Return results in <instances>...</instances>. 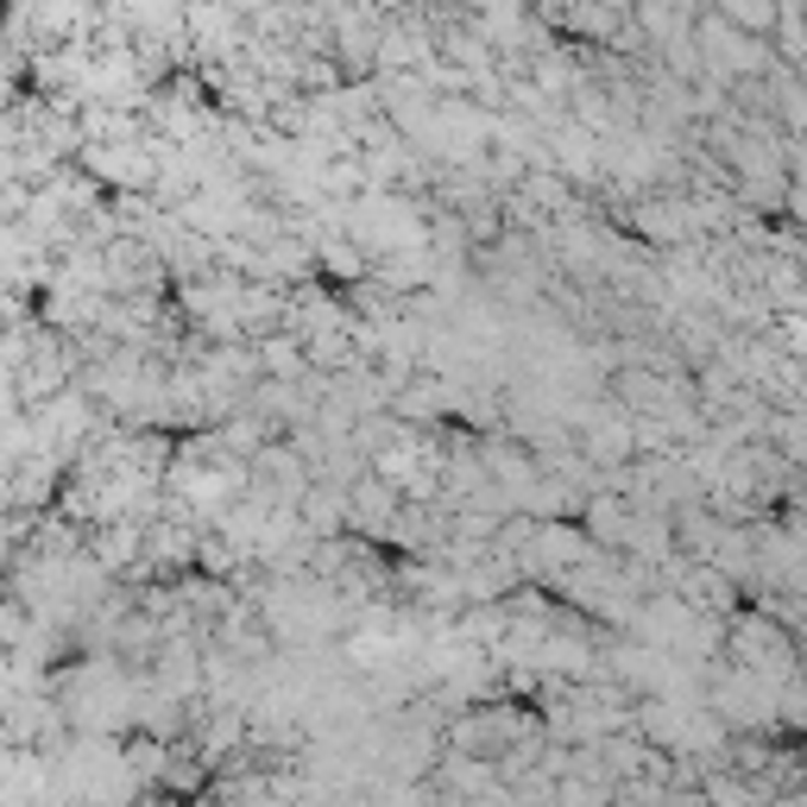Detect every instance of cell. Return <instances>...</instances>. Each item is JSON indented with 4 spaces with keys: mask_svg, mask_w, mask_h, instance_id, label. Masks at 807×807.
<instances>
[{
    "mask_svg": "<svg viewBox=\"0 0 807 807\" xmlns=\"http://www.w3.org/2000/svg\"><path fill=\"white\" fill-rule=\"evenodd\" d=\"M612 398H625L630 410H656V404H662V385H656L650 373H618L612 378Z\"/></svg>",
    "mask_w": 807,
    "mask_h": 807,
    "instance_id": "1",
    "label": "cell"
},
{
    "mask_svg": "<svg viewBox=\"0 0 807 807\" xmlns=\"http://www.w3.org/2000/svg\"><path fill=\"white\" fill-rule=\"evenodd\" d=\"M687 600H713V612H726V605H731V587L719 575H694V580H687Z\"/></svg>",
    "mask_w": 807,
    "mask_h": 807,
    "instance_id": "2",
    "label": "cell"
},
{
    "mask_svg": "<svg viewBox=\"0 0 807 807\" xmlns=\"http://www.w3.org/2000/svg\"><path fill=\"white\" fill-rule=\"evenodd\" d=\"M373 7H398V0H373Z\"/></svg>",
    "mask_w": 807,
    "mask_h": 807,
    "instance_id": "3",
    "label": "cell"
}]
</instances>
